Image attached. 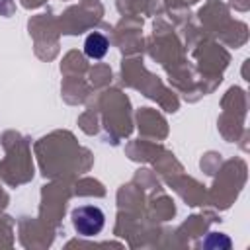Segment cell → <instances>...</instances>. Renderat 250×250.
<instances>
[{
  "label": "cell",
  "mask_w": 250,
  "mask_h": 250,
  "mask_svg": "<svg viewBox=\"0 0 250 250\" xmlns=\"http://www.w3.org/2000/svg\"><path fill=\"white\" fill-rule=\"evenodd\" d=\"M105 215L96 205H82L72 211V225L82 236H94L104 229Z\"/></svg>",
  "instance_id": "6da1fadb"
},
{
  "label": "cell",
  "mask_w": 250,
  "mask_h": 250,
  "mask_svg": "<svg viewBox=\"0 0 250 250\" xmlns=\"http://www.w3.org/2000/svg\"><path fill=\"white\" fill-rule=\"evenodd\" d=\"M107 47H109L107 39L102 33H96V31L90 33L86 37V41H84V53L88 57H92V59H102L107 53Z\"/></svg>",
  "instance_id": "7a4b0ae2"
}]
</instances>
